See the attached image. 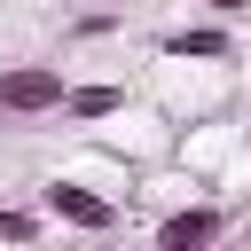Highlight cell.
Here are the masks:
<instances>
[{
	"instance_id": "277c9868",
	"label": "cell",
	"mask_w": 251,
	"mask_h": 251,
	"mask_svg": "<svg viewBox=\"0 0 251 251\" xmlns=\"http://www.w3.org/2000/svg\"><path fill=\"white\" fill-rule=\"evenodd\" d=\"M165 55H173V63H227V55H235V31H220V24H188V31L165 39Z\"/></svg>"
},
{
	"instance_id": "5b68a950",
	"label": "cell",
	"mask_w": 251,
	"mask_h": 251,
	"mask_svg": "<svg viewBox=\"0 0 251 251\" xmlns=\"http://www.w3.org/2000/svg\"><path fill=\"white\" fill-rule=\"evenodd\" d=\"M118 110H126V86H71L55 118H71V126H102V118H118Z\"/></svg>"
},
{
	"instance_id": "52a82bcc",
	"label": "cell",
	"mask_w": 251,
	"mask_h": 251,
	"mask_svg": "<svg viewBox=\"0 0 251 251\" xmlns=\"http://www.w3.org/2000/svg\"><path fill=\"white\" fill-rule=\"evenodd\" d=\"M204 8H212V16H243L251 0H204Z\"/></svg>"
},
{
	"instance_id": "8992f818",
	"label": "cell",
	"mask_w": 251,
	"mask_h": 251,
	"mask_svg": "<svg viewBox=\"0 0 251 251\" xmlns=\"http://www.w3.org/2000/svg\"><path fill=\"white\" fill-rule=\"evenodd\" d=\"M39 235H47V212L39 204H0V243L8 251H39Z\"/></svg>"
},
{
	"instance_id": "6da1fadb",
	"label": "cell",
	"mask_w": 251,
	"mask_h": 251,
	"mask_svg": "<svg viewBox=\"0 0 251 251\" xmlns=\"http://www.w3.org/2000/svg\"><path fill=\"white\" fill-rule=\"evenodd\" d=\"M39 212H47V227H78V235H110L118 227V196L78 188V180H47L39 188Z\"/></svg>"
},
{
	"instance_id": "7a4b0ae2",
	"label": "cell",
	"mask_w": 251,
	"mask_h": 251,
	"mask_svg": "<svg viewBox=\"0 0 251 251\" xmlns=\"http://www.w3.org/2000/svg\"><path fill=\"white\" fill-rule=\"evenodd\" d=\"M63 94H71V78H63L55 63H8V71H0V110H8V118H55Z\"/></svg>"
},
{
	"instance_id": "3957f363",
	"label": "cell",
	"mask_w": 251,
	"mask_h": 251,
	"mask_svg": "<svg viewBox=\"0 0 251 251\" xmlns=\"http://www.w3.org/2000/svg\"><path fill=\"white\" fill-rule=\"evenodd\" d=\"M220 235H227V212L220 204H180V212L157 220V251H212Z\"/></svg>"
}]
</instances>
